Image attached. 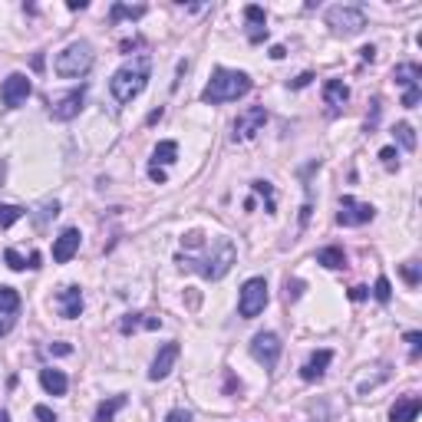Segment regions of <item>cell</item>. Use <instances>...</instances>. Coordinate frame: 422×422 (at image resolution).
Instances as JSON below:
<instances>
[{
  "label": "cell",
  "instance_id": "6da1fadb",
  "mask_svg": "<svg viewBox=\"0 0 422 422\" xmlns=\"http://www.w3.org/2000/svg\"><path fill=\"white\" fill-rule=\"evenodd\" d=\"M149 73H152V56L139 53V56L126 60L119 69H116V73H112V79H109L112 99H116L119 106H129L132 99H136V96L149 86Z\"/></svg>",
  "mask_w": 422,
  "mask_h": 422
},
{
  "label": "cell",
  "instance_id": "9a60e30c",
  "mask_svg": "<svg viewBox=\"0 0 422 422\" xmlns=\"http://www.w3.org/2000/svg\"><path fill=\"white\" fill-rule=\"evenodd\" d=\"M419 409H422L419 396H403V399L393 403V409H389V422H416Z\"/></svg>",
  "mask_w": 422,
  "mask_h": 422
},
{
  "label": "cell",
  "instance_id": "e575fe53",
  "mask_svg": "<svg viewBox=\"0 0 422 422\" xmlns=\"http://www.w3.org/2000/svg\"><path fill=\"white\" fill-rule=\"evenodd\" d=\"M403 106H406V109H416V106H419V86L406 89V96H403Z\"/></svg>",
  "mask_w": 422,
  "mask_h": 422
},
{
  "label": "cell",
  "instance_id": "2e32d148",
  "mask_svg": "<svg viewBox=\"0 0 422 422\" xmlns=\"http://www.w3.org/2000/svg\"><path fill=\"white\" fill-rule=\"evenodd\" d=\"M330 360H333V353L330 350H317V353L311 356V360L301 366V376L307 379V383H317L323 373H327V366H330Z\"/></svg>",
  "mask_w": 422,
  "mask_h": 422
},
{
  "label": "cell",
  "instance_id": "f546056e",
  "mask_svg": "<svg viewBox=\"0 0 422 422\" xmlns=\"http://www.w3.org/2000/svg\"><path fill=\"white\" fill-rule=\"evenodd\" d=\"M373 297H376L379 303H389V297H393V287H389V277H376V284H373Z\"/></svg>",
  "mask_w": 422,
  "mask_h": 422
},
{
  "label": "cell",
  "instance_id": "484cf974",
  "mask_svg": "<svg viewBox=\"0 0 422 422\" xmlns=\"http://www.w3.org/2000/svg\"><path fill=\"white\" fill-rule=\"evenodd\" d=\"M20 311V293L14 287H0V313H17Z\"/></svg>",
  "mask_w": 422,
  "mask_h": 422
},
{
  "label": "cell",
  "instance_id": "8fae6325",
  "mask_svg": "<svg viewBox=\"0 0 422 422\" xmlns=\"http://www.w3.org/2000/svg\"><path fill=\"white\" fill-rule=\"evenodd\" d=\"M83 99H86V86H79V89H69L63 99H56L50 109L53 119H60V122H69V119H76L79 109H83Z\"/></svg>",
  "mask_w": 422,
  "mask_h": 422
},
{
  "label": "cell",
  "instance_id": "f35d334b",
  "mask_svg": "<svg viewBox=\"0 0 422 422\" xmlns=\"http://www.w3.org/2000/svg\"><path fill=\"white\" fill-rule=\"evenodd\" d=\"M311 79H313V73H301V76L293 79L291 86H293V89H303V86H307V83H311Z\"/></svg>",
  "mask_w": 422,
  "mask_h": 422
},
{
  "label": "cell",
  "instance_id": "d6a6232c",
  "mask_svg": "<svg viewBox=\"0 0 422 422\" xmlns=\"http://www.w3.org/2000/svg\"><path fill=\"white\" fill-rule=\"evenodd\" d=\"M379 159H383V165H386L389 172H396V169H399V159H396V149H383V152H379Z\"/></svg>",
  "mask_w": 422,
  "mask_h": 422
},
{
  "label": "cell",
  "instance_id": "d4e9b609",
  "mask_svg": "<svg viewBox=\"0 0 422 422\" xmlns=\"http://www.w3.org/2000/svg\"><path fill=\"white\" fill-rule=\"evenodd\" d=\"M122 406H126V396L103 399V403H99V409H96V419H93V422H112V419H116V413L122 409Z\"/></svg>",
  "mask_w": 422,
  "mask_h": 422
},
{
  "label": "cell",
  "instance_id": "c3c4849f",
  "mask_svg": "<svg viewBox=\"0 0 422 422\" xmlns=\"http://www.w3.org/2000/svg\"><path fill=\"white\" fill-rule=\"evenodd\" d=\"M0 422H10V413H7V409H0Z\"/></svg>",
  "mask_w": 422,
  "mask_h": 422
},
{
  "label": "cell",
  "instance_id": "e0dca14e",
  "mask_svg": "<svg viewBox=\"0 0 422 422\" xmlns=\"http://www.w3.org/2000/svg\"><path fill=\"white\" fill-rule=\"evenodd\" d=\"M40 386H44L50 396H66L69 379H66V373H60V370H40Z\"/></svg>",
  "mask_w": 422,
  "mask_h": 422
},
{
  "label": "cell",
  "instance_id": "5bb4252c",
  "mask_svg": "<svg viewBox=\"0 0 422 422\" xmlns=\"http://www.w3.org/2000/svg\"><path fill=\"white\" fill-rule=\"evenodd\" d=\"M56 307H60V317L66 320H76L83 313V291L79 287H63L56 293Z\"/></svg>",
  "mask_w": 422,
  "mask_h": 422
},
{
  "label": "cell",
  "instance_id": "f1b7e54d",
  "mask_svg": "<svg viewBox=\"0 0 422 422\" xmlns=\"http://www.w3.org/2000/svg\"><path fill=\"white\" fill-rule=\"evenodd\" d=\"M393 136L403 142V149H409V152L416 149V132H413V126H409V122H399L396 129H393Z\"/></svg>",
  "mask_w": 422,
  "mask_h": 422
},
{
  "label": "cell",
  "instance_id": "83f0119b",
  "mask_svg": "<svg viewBox=\"0 0 422 422\" xmlns=\"http://www.w3.org/2000/svg\"><path fill=\"white\" fill-rule=\"evenodd\" d=\"M56 215H60V201H44V205H40V215H34V224L36 228H44V224Z\"/></svg>",
  "mask_w": 422,
  "mask_h": 422
},
{
  "label": "cell",
  "instance_id": "7dc6e473",
  "mask_svg": "<svg viewBox=\"0 0 422 422\" xmlns=\"http://www.w3.org/2000/svg\"><path fill=\"white\" fill-rule=\"evenodd\" d=\"M7 330H10V320H0V336L7 333Z\"/></svg>",
  "mask_w": 422,
  "mask_h": 422
},
{
  "label": "cell",
  "instance_id": "52a82bcc",
  "mask_svg": "<svg viewBox=\"0 0 422 422\" xmlns=\"http://www.w3.org/2000/svg\"><path fill=\"white\" fill-rule=\"evenodd\" d=\"M376 218V208L370 201H356L353 195H343L340 199V211H336V224L343 228H356V224H366Z\"/></svg>",
  "mask_w": 422,
  "mask_h": 422
},
{
  "label": "cell",
  "instance_id": "8d00e7d4",
  "mask_svg": "<svg viewBox=\"0 0 422 422\" xmlns=\"http://www.w3.org/2000/svg\"><path fill=\"white\" fill-rule=\"evenodd\" d=\"M165 422H191V413L189 409H172V413L165 416Z\"/></svg>",
  "mask_w": 422,
  "mask_h": 422
},
{
  "label": "cell",
  "instance_id": "ee69618b",
  "mask_svg": "<svg viewBox=\"0 0 422 422\" xmlns=\"http://www.w3.org/2000/svg\"><path fill=\"white\" fill-rule=\"evenodd\" d=\"M363 297H366V287H353L350 291V301H363Z\"/></svg>",
  "mask_w": 422,
  "mask_h": 422
},
{
  "label": "cell",
  "instance_id": "7402d4cb",
  "mask_svg": "<svg viewBox=\"0 0 422 422\" xmlns=\"http://www.w3.org/2000/svg\"><path fill=\"white\" fill-rule=\"evenodd\" d=\"M317 264L330 267V271H343V267H346L343 248H323V251H317Z\"/></svg>",
  "mask_w": 422,
  "mask_h": 422
},
{
  "label": "cell",
  "instance_id": "836d02e7",
  "mask_svg": "<svg viewBox=\"0 0 422 422\" xmlns=\"http://www.w3.org/2000/svg\"><path fill=\"white\" fill-rule=\"evenodd\" d=\"M303 281H287V301H301Z\"/></svg>",
  "mask_w": 422,
  "mask_h": 422
},
{
  "label": "cell",
  "instance_id": "1f68e13d",
  "mask_svg": "<svg viewBox=\"0 0 422 422\" xmlns=\"http://www.w3.org/2000/svg\"><path fill=\"white\" fill-rule=\"evenodd\" d=\"M4 261H7V267H10V271H24V267H26V261L20 258V254H17L14 248H7V251H4Z\"/></svg>",
  "mask_w": 422,
  "mask_h": 422
},
{
  "label": "cell",
  "instance_id": "bcb514c9",
  "mask_svg": "<svg viewBox=\"0 0 422 422\" xmlns=\"http://www.w3.org/2000/svg\"><path fill=\"white\" fill-rule=\"evenodd\" d=\"M284 46H271V56H274V60H284Z\"/></svg>",
  "mask_w": 422,
  "mask_h": 422
},
{
  "label": "cell",
  "instance_id": "60d3db41",
  "mask_svg": "<svg viewBox=\"0 0 422 422\" xmlns=\"http://www.w3.org/2000/svg\"><path fill=\"white\" fill-rule=\"evenodd\" d=\"M50 350H53V353H60V356L73 353V346H69V343H53V346H50Z\"/></svg>",
  "mask_w": 422,
  "mask_h": 422
},
{
  "label": "cell",
  "instance_id": "5b68a950",
  "mask_svg": "<svg viewBox=\"0 0 422 422\" xmlns=\"http://www.w3.org/2000/svg\"><path fill=\"white\" fill-rule=\"evenodd\" d=\"M327 26L340 36H353L366 26V14H363L360 7H346V4H340V7L327 10Z\"/></svg>",
  "mask_w": 422,
  "mask_h": 422
},
{
  "label": "cell",
  "instance_id": "ac0fdd59",
  "mask_svg": "<svg viewBox=\"0 0 422 422\" xmlns=\"http://www.w3.org/2000/svg\"><path fill=\"white\" fill-rule=\"evenodd\" d=\"M346 99H350V89H346L343 79H327V83H323V103H327L330 109H340Z\"/></svg>",
  "mask_w": 422,
  "mask_h": 422
},
{
  "label": "cell",
  "instance_id": "d6986e66",
  "mask_svg": "<svg viewBox=\"0 0 422 422\" xmlns=\"http://www.w3.org/2000/svg\"><path fill=\"white\" fill-rule=\"evenodd\" d=\"M159 330L162 327V320L159 317H146V313H126V317L119 320V330L122 333H136V330Z\"/></svg>",
  "mask_w": 422,
  "mask_h": 422
},
{
  "label": "cell",
  "instance_id": "ffe728a7",
  "mask_svg": "<svg viewBox=\"0 0 422 422\" xmlns=\"http://www.w3.org/2000/svg\"><path fill=\"white\" fill-rule=\"evenodd\" d=\"M244 17H248V24L254 26V30H251V44H261V40H264L267 36V17H264V10L258 7V4H251V7H244Z\"/></svg>",
  "mask_w": 422,
  "mask_h": 422
},
{
  "label": "cell",
  "instance_id": "74e56055",
  "mask_svg": "<svg viewBox=\"0 0 422 422\" xmlns=\"http://www.w3.org/2000/svg\"><path fill=\"white\" fill-rule=\"evenodd\" d=\"M406 343H409V350H413V356H416L419 353V346H422V333H416V330L413 333H406Z\"/></svg>",
  "mask_w": 422,
  "mask_h": 422
},
{
  "label": "cell",
  "instance_id": "8992f818",
  "mask_svg": "<svg viewBox=\"0 0 422 422\" xmlns=\"http://www.w3.org/2000/svg\"><path fill=\"white\" fill-rule=\"evenodd\" d=\"M264 307H267V281L264 277H251V281H244L241 297H238V313H241L244 320H251V317H258Z\"/></svg>",
  "mask_w": 422,
  "mask_h": 422
},
{
  "label": "cell",
  "instance_id": "cb8c5ba5",
  "mask_svg": "<svg viewBox=\"0 0 422 422\" xmlns=\"http://www.w3.org/2000/svg\"><path fill=\"white\" fill-rule=\"evenodd\" d=\"M175 159H179V142H172V139H169V142H159L156 146V152H152V165H172Z\"/></svg>",
  "mask_w": 422,
  "mask_h": 422
},
{
  "label": "cell",
  "instance_id": "4dcf8cb0",
  "mask_svg": "<svg viewBox=\"0 0 422 422\" xmlns=\"http://www.w3.org/2000/svg\"><path fill=\"white\" fill-rule=\"evenodd\" d=\"M403 281L409 287L419 284V264H416V261H406V264H403Z\"/></svg>",
  "mask_w": 422,
  "mask_h": 422
},
{
  "label": "cell",
  "instance_id": "ba28073f",
  "mask_svg": "<svg viewBox=\"0 0 422 422\" xmlns=\"http://www.w3.org/2000/svg\"><path fill=\"white\" fill-rule=\"evenodd\" d=\"M251 356H254L264 370H274L277 360H281V336L271 333V330L254 333V340H251Z\"/></svg>",
  "mask_w": 422,
  "mask_h": 422
},
{
  "label": "cell",
  "instance_id": "30bf717a",
  "mask_svg": "<svg viewBox=\"0 0 422 422\" xmlns=\"http://www.w3.org/2000/svg\"><path fill=\"white\" fill-rule=\"evenodd\" d=\"M264 122H267L264 106H251V109H244L241 116H238V122H234V142H248V139H254Z\"/></svg>",
  "mask_w": 422,
  "mask_h": 422
},
{
  "label": "cell",
  "instance_id": "4fadbf2b",
  "mask_svg": "<svg viewBox=\"0 0 422 422\" xmlns=\"http://www.w3.org/2000/svg\"><path fill=\"white\" fill-rule=\"evenodd\" d=\"M79 241H83V234L76 231V228H66V231L53 241V261L56 264H66V261H73V254L79 251Z\"/></svg>",
  "mask_w": 422,
  "mask_h": 422
},
{
  "label": "cell",
  "instance_id": "3957f363",
  "mask_svg": "<svg viewBox=\"0 0 422 422\" xmlns=\"http://www.w3.org/2000/svg\"><path fill=\"white\" fill-rule=\"evenodd\" d=\"M251 93V76L244 69H224L218 66L208 79V86L201 89V103H211V106H221V103H234L241 96Z\"/></svg>",
  "mask_w": 422,
  "mask_h": 422
},
{
  "label": "cell",
  "instance_id": "ab89813d",
  "mask_svg": "<svg viewBox=\"0 0 422 422\" xmlns=\"http://www.w3.org/2000/svg\"><path fill=\"white\" fill-rule=\"evenodd\" d=\"M254 191H258V195H267V199L274 195V191H271V185H267V181H254Z\"/></svg>",
  "mask_w": 422,
  "mask_h": 422
},
{
  "label": "cell",
  "instance_id": "603a6c76",
  "mask_svg": "<svg viewBox=\"0 0 422 422\" xmlns=\"http://www.w3.org/2000/svg\"><path fill=\"white\" fill-rule=\"evenodd\" d=\"M139 17H146V7H129V4H112L109 10V24H122V20H139Z\"/></svg>",
  "mask_w": 422,
  "mask_h": 422
},
{
  "label": "cell",
  "instance_id": "277c9868",
  "mask_svg": "<svg viewBox=\"0 0 422 422\" xmlns=\"http://www.w3.org/2000/svg\"><path fill=\"white\" fill-rule=\"evenodd\" d=\"M89 66H93V46L86 40H76V44H69L63 53H56V60H53V69H56V76L63 79H79L86 76Z\"/></svg>",
  "mask_w": 422,
  "mask_h": 422
},
{
  "label": "cell",
  "instance_id": "d590c367",
  "mask_svg": "<svg viewBox=\"0 0 422 422\" xmlns=\"http://www.w3.org/2000/svg\"><path fill=\"white\" fill-rule=\"evenodd\" d=\"M34 416H36L40 422H56V413H53L50 406H36V409H34Z\"/></svg>",
  "mask_w": 422,
  "mask_h": 422
},
{
  "label": "cell",
  "instance_id": "7c38bea8",
  "mask_svg": "<svg viewBox=\"0 0 422 422\" xmlns=\"http://www.w3.org/2000/svg\"><path fill=\"white\" fill-rule=\"evenodd\" d=\"M179 353H181V346L175 343H165L162 350L156 353V360H152V370H149V379L152 383H159V379H165L169 373H172V366H175V360H179Z\"/></svg>",
  "mask_w": 422,
  "mask_h": 422
},
{
  "label": "cell",
  "instance_id": "b9f144b4",
  "mask_svg": "<svg viewBox=\"0 0 422 422\" xmlns=\"http://www.w3.org/2000/svg\"><path fill=\"white\" fill-rule=\"evenodd\" d=\"M149 175H152V181H159V185H162V181H165V172H162V169H156V165L149 169Z\"/></svg>",
  "mask_w": 422,
  "mask_h": 422
},
{
  "label": "cell",
  "instance_id": "4316f807",
  "mask_svg": "<svg viewBox=\"0 0 422 422\" xmlns=\"http://www.w3.org/2000/svg\"><path fill=\"white\" fill-rule=\"evenodd\" d=\"M20 218H24V208H17V205H0V231H4V228H10V224H17Z\"/></svg>",
  "mask_w": 422,
  "mask_h": 422
},
{
  "label": "cell",
  "instance_id": "7bdbcfd3",
  "mask_svg": "<svg viewBox=\"0 0 422 422\" xmlns=\"http://www.w3.org/2000/svg\"><path fill=\"white\" fill-rule=\"evenodd\" d=\"M360 56H363V60H376V50H373V46H363V50H360Z\"/></svg>",
  "mask_w": 422,
  "mask_h": 422
},
{
  "label": "cell",
  "instance_id": "9c48e42d",
  "mask_svg": "<svg viewBox=\"0 0 422 422\" xmlns=\"http://www.w3.org/2000/svg\"><path fill=\"white\" fill-rule=\"evenodd\" d=\"M30 93H34V83H30V76H24V73H10V76L4 79V86H0V99H4L7 109L24 106Z\"/></svg>",
  "mask_w": 422,
  "mask_h": 422
},
{
  "label": "cell",
  "instance_id": "7a4b0ae2",
  "mask_svg": "<svg viewBox=\"0 0 422 422\" xmlns=\"http://www.w3.org/2000/svg\"><path fill=\"white\" fill-rule=\"evenodd\" d=\"M234 254H238L234 244L228 241V238H218V241H211V244L205 241V254H201V258L185 254V258H179V264L195 271V274H201L205 281H218V277H224L228 271H231Z\"/></svg>",
  "mask_w": 422,
  "mask_h": 422
},
{
  "label": "cell",
  "instance_id": "44dd1931",
  "mask_svg": "<svg viewBox=\"0 0 422 422\" xmlns=\"http://www.w3.org/2000/svg\"><path fill=\"white\" fill-rule=\"evenodd\" d=\"M393 79H396L399 86H406V89L419 86V79H422V69H419V63H399V66L393 69Z\"/></svg>",
  "mask_w": 422,
  "mask_h": 422
},
{
  "label": "cell",
  "instance_id": "f6af8a7d",
  "mask_svg": "<svg viewBox=\"0 0 422 422\" xmlns=\"http://www.w3.org/2000/svg\"><path fill=\"white\" fill-rule=\"evenodd\" d=\"M4 181H7V159H0V189H4Z\"/></svg>",
  "mask_w": 422,
  "mask_h": 422
}]
</instances>
